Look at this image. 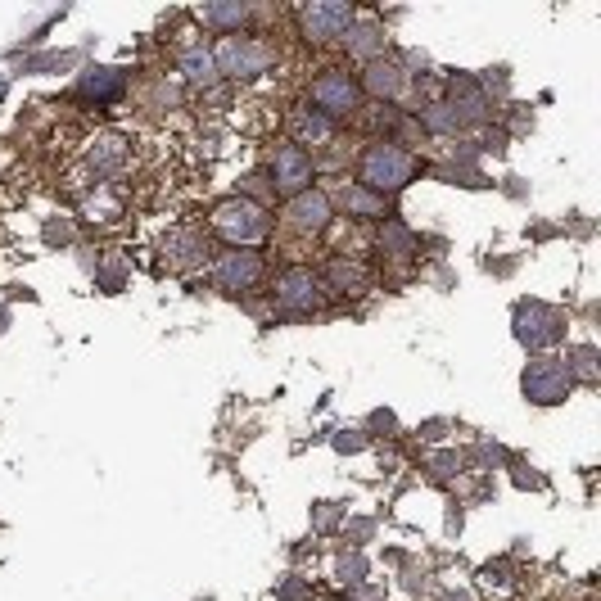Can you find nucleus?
Instances as JSON below:
<instances>
[{
  "mask_svg": "<svg viewBox=\"0 0 601 601\" xmlns=\"http://www.w3.org/2000/svg\"><path fill=\"white\" fill-rule=\"evenodd\" d=\"M357 86H362V95H380L385 104H394V95H403V86H407V73L394 59H371L367 73L357 77Z\"/></svg>",
  "mask_w": 601,
  "mask_h": 601,
  "instance_id": "17",
  "label": "nucleus"
},
{
  "mask_svg": "<svg viewBox=\"0 0 601 601\" xmlns=\"http://www.w3.org/2000/svg\"><path fill=\"white\" fill-rule=\"evenodd\" d=\"M276 597H281V601H303V597H308V583L294 579V583H285V588L276 592Z\"/></svg>",
  "mask_w": 601,
  "mask_h": 601,
  "instance_id": "32",
  "label": "nucleus"
},
{
  "mask_svg": "<svg viewBox=\"0 0 601 601\" xmlns=\"http://www.w3.org/2000/svg\"><path fill=\"white\" fill-rule=\"evenodd\" d=\"M127 95V68H86L77 82V100H95V104H113Z\"/></svg>",
  "mask_w": 601,
  "mask_h": 601,
  "instance_id": "15",
  "label": "nucleus"
},
{
  "mask_svg": "<svg viewBox=\"0 0 601 601\" xmlns=\"http://www.w3.org/2000/svg\"><path fill=\"white\" fill-rule=\"evenodd\" d=\"M263 276H267V258L258 254V249H226L213 263V281H217V290H226V294L258 290Z\"/></svg>",
  "mask_w": 601,
  "mask_h": 601,
  "instance_id": "9",
  "label": "nucleus"
},
{
  "mask_svg": "<svg viewBox=\"0 0 601 601\" xmlns=\"http://www.w3.org/2000/svg\"><path fill=\"white\" fill-rule=\"evenodd\" d=\"M348 534H353V538H367V534H371V520H353V525H348Z\"/></svg>",
  "mask_w": 601,
  "mask_h": 601,
  "instance_id": "34",
  "label": "nucleus"
},
{
  "mask_svg": "<svg viewBox=\"0 0 601 601\" xmlns=\"http://www.w3.org/2000/svg\"><path fill=\"white\" fill-rule=\"evenodd\" d=\"M204 28H213L217 37H235L240 32V23L249 19V5H204Z\"/></svg>",
  "mask_w": 601,
  "mask_h": 601,
  "instance_id": "22",
  "label": "nucleus"
},
{
  "mask_svg": "<svg viewBox=\"0 0 601 601\" xmlns=\"http://www.w3.org/2000/svg\"><path fill=\"white\" fill-rule=\"evenodd\" d=\"M457 470H461V457H457V452H443V457H434V475H439V479L457 475Z\"/></svg>",
  "mask_w": 601,
  "mask_h": 601,
  "instance_id": "29",
  "label": "nucleus"
},
{
  "mask_svg": "<svg viewBox=\"0 0 601 601\" xmlns=\"http://www.w3.org/2000/svg\"><path fill=\"white\" fill-rule=\"evenodd\" d=\"M208 254H213V249H208L204 231H190V226L168 231V240H163V258H168L172 267H204Z\"/></svg>",
  "mask_w": 601,
  "mask_h": 601,
  "instance_id": "16",
  "label": "nucleus"
},
{
  "mask_svg": "<svg viewBox=\"0 0 601 601\" xmlns=\"http://www.w3.org/2000/svg\"><path fill=\"white\" fill-rule=\"evenodd\" d=\"M272 299L281 312H317L330 294H326V285H321V272H312L308 263H290L276 272Z\"/></svg>",
  "mask_w": 601,
  "mask_h": 601,
  "instance_id": "4",
  "label": "nucleus"
},
{
  "mask_svg": "<svg viewBox=\"0 0 601 601\" xmlns=\"http://www.w3.org/2000/svg\"><path fill=\"white\" fill-rule=\"evenodd\" d=\"M213 231L222 235L231 249H254L258 240H267L272 217H267V208L258 204V199L231 195V199H222V204L213 208Z\"/></svg>",
  "mask_w": 601,
  "mask_h": 601,
  "instance_id": "2",
  "label": "nucleus"
},
{
  "mask_svg": "<svg viewBox=\"0 0 601 601\" xmlns=\"http://www.w3.org/2000/svg\"><path fill=\"white\" fill-rule=\"evenodd\" d=\"M380 254H389V258H412L416 254V231L407 222H398V217H385L380 222Z\"/></svg>",
  "mask_w": 601,
  "mask_h": 601,
  "instance_id": "20",
  "label": "nucleus"
},
{
  "mask_svg": "<svg viewBox=\"0 0 601 601\" xmlns=\"http://www.w3.org/2000/svg\"><path fill=\"white\" fill-rule=\"evenodd\" d=\"M335 448L339 452H362V448H367V439H362L357 430H344V434H335Z\"/></svg>",
  "mask_w": 601,
  "mask_h": 601,
  "instance_id": "30",
  "label": "nucleus"
},
{
  "mask_svg": "<svg viewBox=\"0 0 601 601\" xmlns=\"http://www.w3.org/2000/svg\"><path fill=\"white\" fill-rule=\"evenodd\" d=\"M127 154H132V150H127V141H123V136H100V141H95L91 145V154H86V163H91V168H95V177H104V172H118V168H123V163H127Z\"/></svg>",
  "mask_w": 601,
  "mask_h": 601,
  "instance_id": "21",
  "label": "nucleus"
},
{
  "mask_svg": "<svg viewBox=\"0 0 601 601\" xmlns=\"http://www.w3.org/2000/svg\"><path fill=\"white\" fill-rule=\"evenodd\" d=\"M479 579L489 583V588H507V561H498V565H484V570H479Z\"/></svg>",
  "mask_w": 601,
  "mask_h": 601,
  "instance_id": "28",
  "label": "nucleus"
},
{
  "mask_svg": "<svg viewBox=\"0 0 601 601\" xmlns=\"http://www.w3.org/2000/svg\"><path fill=\"white\" fill-rule=\"evenodd\" d=\"M272 190L285 199L303 195V190H312V181H317V159H312L308 150H299L294 141H276L272 145Z\"/></svg>",
  "mask_w": 601,
  "mask_h": 601,
  "instance_id": "7",
  "label": "nucleus"
},
{
  "mask_svg": "<svg viewBox=\"0 0 601 601\" xmlns=\"http://www.w3.org/2000/svg\"><path fill=\"white\" fill-rule=\"evenodd\" d=\"M416 172H421V159H416L403 141L385 136V141H371L367 150H362V159H357V186L376 190V195L385 199V195H398L403 186H412Z\"/></svg>",
  "mask_w": 601,
  "mask_h": 601,
  "instance_id": "1",
  "label": "nucleus"
},
{
  "mask_svg": "<svg viewBox=\"0 0 601 601\" xmlns=\"http://www.w3.org/2000/svg\"><path fill=\"white\" fill-rule=\"evenodd\" d=\"M290 136L294 145H335L339 136V123L335 118H326V113H317L312 104H303V109H290Z\"/></svg>",
  "mask_w": 601,
  "mask_h": 601,
  "instance_id": "13",
  "label": "nucleus"
},
{
  "mask_svg": "<svg viewBox=\"0 0 601 601\" xmlns=\"http://www.w3.org/2000/svg\"><path fill=\"white\" fill-rule=\"evenodd\" d=\"M484 150L502 154V150H507V132H502V127H498V132H489V136H484Z\"/></svg>",
  "mask_w": 601,
  "mask_h": 601,
  "instance_id": "33",
  "label": "nucleus"
},
{
  "mask_svg": "<svg viewBox=\"0 0 601 601\" xmlns=\"http://www.w3.org/2000/svg\"><path fill=\"white\" fill-rule=\"evenodd\" d=\"M416 113H421V127L425 132H434V136H457L461 132L457 113H452L448 104H425V109H416Z\"/></svg>",
  "mask_w": 601,
  "mask_h": 601,
  "instance_id": "25",
  "label": "nucleus"
},
{
  "mask_svg": "<svg viewBox=\"0 0 601 601\" xmlns=\"http://www.w3.org/2000/svg\"><path fill=\"white\" fill-rule=\"evenodd\" d=\"M177 68L186 73V82H195V86H213L217 82V59H213V50H208V46H186L177 55Z\"/></svg>",
  "mask_w": 601,
  "mask_h": 601,
  "instance_id": "19",
  "label": "nucleus"
},
{
  "mask_svg": "<svg viewBox=\"0 0 601 601\" xmlns=\"http://www.w3.org/2000/svg\"><path fill=\"white\" fill-rule=\"evenodd\" d=\"M312 104H317V113H326V118H353L357 109H362V86H357V77L348 73V68H321L317 77H312L308 86Z\"/></svg>",
  "mask_w": 601,
  "mask_h": 601,
  "instance_id": "3",
  "label": "nucleus"
},
{
  "mask_svg": "<svg viewBox=\"0 0 601 601\" xmlns=\"http://www.w3.org/2000/svg\"><path fill=\"white\" fill-rule=\"evenodd\" d=\"M448 109L457 113V123H461V127H470V123H484V118H489L493 100L484 95L479 77L457 73V77H448Z\"/></svg>",
  "mask_w": 601,
  "mask_h": 601,
  "instance_id": "12",
  "label": "nucleus"
},
{
  "mask_svg": "<svg viewBox=\"0 0 601 601\" xmlns=\"http://www.w3.org/2000/svg\"><path fill=\"white\" fill-rule=\"evenodd\" d=\"M335 520H339V507H335V502H321V507H317V529H335Z\"/></svg>",
  "mask_w": 601,
  "mask_h": 601,
  "instance_id": "31",
  "label": "nucleus"
},
{
  "mask_svg": "<svg viewBox=\"0 0 601 601\" xmlns=\"http://www.w3.org/2000/svg\"><path fill=\"white\" fill-rule=\"evenodd\" d=\"M339 579L348 583V588H353V583H362L367 579V556H344V561H339Z\"/></svg>",
  "mask_w": 601,
  "mask_h": 601,
  "instance_id": "26",
  "label": "nucleus"
},
{
  "mask_svg": "<svg viewBox=\"0 0 601 601\" xmlns=\"http://www.w3.org/2000/svg\"><path fill=\"white\" fill-rule=\"evenodd\" d=\"M520 389H525L529 403L538 407H552V403H565L574 389L570 371H565V357H534L520 376Z\"/></svg>",
  "mask_w": 601,
  "mask_h": 601,
  "instance_id": "8",
  "label": "nucleus"
},
{
  "mask_svg": "<svg viewBox=\"0 0 601 601\" xmlns=\"http://www.w3.org/2000/svg\"><path fill=\"white\" fill-rule=\"evenodd\" d=\"M330 204H339L344 208L348 217H380V222H385V199L376 195V190H367V186H357V181H344V186L335 190V195H330Z\"/></svg>",
  "mask_w": 601,
  "mask_h": 601,
  "instance_id": "18",
  "label": "nucleus"
},
{
  "mask_svg": "<svg viewBox=\"0 0 601 601\" xmlns=\"http://www.w3.org/2000/svg\"><path fill=\"white\" fill-rule=\"evenodd\" d=\"M371 425H385V430H394V412H376V416H371Z\"/></svg>",
  "mask_w": 601,
  "mask_h": 601,
  "instance_id": "35",
  "label": "nucleus"
},
{
  "mask_svg": "<svg viewBox=\"0 0 601 601\" xmlns=\"http://www.w3.org/2000/svg\"><path fill=\"white\" fill-rule=\"evenodd\" d=\"M213 59H217V73H226V77H263L267 68L276 64V50L267 46L263 37H226L222 46L213 50Z\"/></svg>",
  "mask_w": 601,
  "mask_h": 601,
  "instance_id": "6",
  "label": "nucleus"
},
{
  "mask_svg": "<svg viewBox=\"0 0 601 601\" xmlns=\"http://www.w3.org/2000/svg\"><path fill=\"white\" fill-rule=\"evenodd\" d=\"M303 37L326 46V41H344L353 28V5H339V0H312L308 10L299 14Z\"/></svg>",
  "mask_w": 601,
  "mask_h": 601,
  "instance_id": "11",
  "label": "nucleus"
},
{
  "mask_svg": "<svg viewBox=\"0 0 601 601\" xmlns=\"http://www.w3.org/2000/svg\"><path fill=\"white\" fill-rule=\"evenodd\" d=\"M565 326H570V321H565V312L552 308V303H543V299H520L516 303V339L525 348H534V353L561 344Z\"/></svg>",
  "mask_w": 601,
  "mask_h": 601,
  "instance_id": "5",
  "label": "nucleus"
},
{
  "mask_svg": "<svg viewBox=\"0 0 601 601\" xmlns=\"http://www.w3.org/2000/svg\"><path fill=\"white\" fill-rule=\"evenodd\" d=\"M330 217H335V204H330L326 190H303V195L285 199L281 226L294 235H303V240H312V235H321L330 226Z\"/></svg>",
  "mask_w": 601,
  "mask_h": 601,
  "instance_id": "10",
  "label": "nucleus"
},
{
  "mask_svg": "<svg viewBox=\"0 0 601 601\" xmlns=\"http://www.w3.org/2000/svg\"><path fill=\"white\" fill-rule=\"evenodd\" d=\"M326 294H367L371 290V267L357 263V258H330L326 272H321Z\"/></svg>",
  "mask_w": 601,
  "mask_h": 601,
  "instance_id": "14",
  "label": "nucleus"
},
{
  "mask_svg": "<svg viewBox=\"0 0 601 601\" xmlns=\"http://www.w3.org/2000/svg\"><path fill=\"white\" fill-rule=\"evenodd\" d=\"M565 371H570V380L597 385V348H592V344L570 348V353H565Z\"/></svg>",
  "mask_w": 601,
  "mask_h": 601,
  "instance_id": "24",
  "label": "nucleus"
},
{
  "mask_svg": "<svg viewBox=\"0 0 601 601\" xmlns=\"http://www.w3.org/2000/svg\"><path fill=\"white\" fill-rule=\"evenodd\" d=\"M344 41H348V50H353L357 59H367V64L371 59H380V50H385V32H380L376 23H367V28H348Z\"/></svg>",
  "mask_w": 601,
  "mask_h": 601,
  "instance_id": "23",
  "label": "nucleus"
},
{
  "mask_svg": "<svg viewBox=\"0 0 601 601\" xmlns=\"http://www.w3.org/2000/svg\"><path fill=\"white\" fill-rule=\"evenodd\" d=\"M73 240V226L59 217V222H46V245H68Z\"/></svg>",
  "mask_w": 601,
  "mask_h": 601,
  "instance_id": "27",
  "label": "nucleus"
}]
</instances>
